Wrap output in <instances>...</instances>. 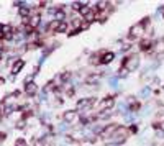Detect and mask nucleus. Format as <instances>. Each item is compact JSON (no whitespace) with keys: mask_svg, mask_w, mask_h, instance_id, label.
I'll list each match as a JSON object with an SVG mask.
<instances>
[{"mask_svg":"<svg viewBox=\"0 0 164 146\" xmlns=\"http://www.w3.org/2000/svg\"><path fill=\"white\" fill-rule=\"evenodd\" d=\"M148 25H149V17H144L143 20H139L136 25H133L131 28H130L128 38H130V40H139V38L144 35V33H146Z\"/></svg>","mask_w":164,"mask_h":146,"instance_id":"f257e3e1","label":"nucleus"},{"mask_svg":"<svg viewBox=\"0 0 164 146\" xmlns=\"http://www.w3.org/2000/svg\"><path fill=\"white\" fill-rule=\"evenodd\" d=\"M138 66H139V56L138 54H128V56H125V58H123L122 66H120V67L127 69L128 72H130V71L138 69Z\"/></svg>","mask_w":164,"mask_h":146,"instance_id":"f03ea898","label":"nucleus"},{"mask_svg":"<svg viewBox=\"0 0 164 146\" xmlns=\"http://www.w3.org/2000/svg\"><path fill=\"white\" fill-rule=\"evenodd\" d=\"M97 103V97H85V98H80L76 105V110L79 112H85V110H92L94 105Z\"/></svg>","mask_w":164,"mask_h":146,"instance_id":"7ed1b4c3","label":"nucleus"},{"mask_svg":"<svg viewBox=\"0 0 164 146\" xmlns=\"http://www.w3.org/2000/svg\"><path fill=\"white\" fill-rule=\"evenodd\" d=\"M128 133L130 131L127 128H122V126H120V128L113 133L112 138L108 140V143L110 144H122V143H125V140L128 138Z\"/></svg>","mask_w":164,"mask_h":146,"instance_id":"20e7f679","label":"nucleus"},{"mask_svg":"<svg viewBox=\"0 0 164 146\" xmlns=\"http://www.w3.org/2000/svg\"><path fill=\"white\" fill-rule=\"evenodd\" d=\"M118 128H120L118 123H110V125H107V126H103V128L100 130V138L105 140V141H108Z\"/></svg>","mask_w":164,"mask_h":146,"instance_id":"39448f33","label":"nucleus"},{"mask_svg":"<svg viewBox=\"0 0 164 146\" xmlns=\"http://www.w3.org/2000/svg\"><path fill=\"white\" fill-rule=\"evenodd\" d=\"M62 120L66 121V123H76V121H80V113L77 110H66L64 113H62Z\"/></svg>","mask_w":164,"mask_h":146,"instance_id":"423d86ee","label":"nucleus"},{"mask_svg":"<svg viewBox=\"0 0 164 146\" xmlns=\"http://www.w3.org/2000/svg\"><path fill=\"white\" fill-rule=\"evenodd\" d=\"M115 105V97L113 95H107L102 98V102L99 103V110L100 112H108L110 108H113Z\"/></svg>","mask_w":164,"mask_h":146,"instance_id":"0eeeda50","label":"nucleus"},{"mask_svg":"<svg viewBox=\"0 0 164 146\" xmlns=\"http://www.w3.org/2000/svg\"><path fill=\"white\" fill-rule=\"evenodd\" d=\"M99 54H100V64H110L115 59L113 51H99Z\"/></svg>","mask_w":164,"mask_h":146,"instance_id":"6e6552de","label":"nucleus"},{"mask_svg":"<svg viewBox=\"0 0 164 146\" xmlns=\"http://www.w3.org/2000/svg\"><path fill=\"white\" fill-rule=\"evenodd\" d=\"M97 15H99V12L95 10V8H90V10L82 17V20H84V23H87V25H92V23L97 20Z\"/></svg>","mask_w":164,"mask_h":146,"instance_id":"1a4fd4ad","label":"nucleus"},{"mask_svg":"<svg viewBox=\"0 0 164 146\" xmlns=\"http://www.w3.org/2000/svg\"><path fill=\"white\" fill-rule=\"evenodd\" d=\"M25 92H26V95L35 97V95H36V92H38V86H36L35 82L28 81V82H25Z\"/></svg>","mask_w":164,"mask_h":146,"instance_id":"9d476101","label":"nucleus"},{"mask_svg":"<svg viewBox=\"0 0 164 146\" xmlns=\"http://www.w3.org/2000/svg\"><path fill=\"white\" fill-rule=\"evenodd\" d=\"M41 23V15L40 13H35V15H31L30 18H28V26H31L33 30H36L38 26H40Z\"/></svg>","mask_w":164,"mask_h":146,"instance_id":"9b49d317","label":"nucleus"},{"mask_svg":"<svg viewBox=\"0 0 164 146\" xmlns=\"http://www.w3.org/2000/svg\"><path fill=\"white\" fill-rule=\"evenodd\" d=\"M153 48H154V41L153 40H141L139 41V49L144 51V53H146V51H151Z\"/></svg>","mask_w":164,"mask_h":146,"instance_id":"f8f14e48","label":"nucleus"},{"mask_svg":"<svg viewBox=\"0 0 164 146\" xmlns=\"http://www.w3.org/2000/svg\"><path fill=\"white\" fill-rule=\"evenodd\" d=\"M99 81H100V74H90V76L85 77L87 86H95V84H99Z\"/></svg>","mask_w":164,"mask_h":146,"instance_id":"ddd939ff","label":"nucleus"},{"mask_svg":"<svg viewBox=\"0 0 164 146\" xmlns=\"http://www.w3.org/2000/svg\"><path fill=\"white\" fill-rule=\"evenodd\" d=\"M23 66H25V61H23V59H17L15 61V64H13V67H12V74H13V76L20 72Z\"/></svg>","mask_w":164,"mask_h":146,"instance_id":"4468645a","label":"nucleus"},{"mask_svg":"<svg viewBox=\"0 0 164 146\" xmlns=\"http://www.w3.org/2000/svg\"><path fill=\"white\" fill-rule=\"evenodd\" d=\"M18 13H20V17H23L25 20H28V18L31 17V15H30V8H25V7H20Z\"/></svg>","mask_w":164,"mask_h":146,"instance_id":"2eb2a0df","label":"nucleus"},{"mask_svg":"<svg viewBox=\"0 0 164 146\" xmlns=\"http://www.w3.org/2000/svg\"><path fill=\"white\" fill-rule=\"evenodd\" d=\"M85 5H87V2H74V3H72V10H77V12H80L82 10V8H84Z\"/></svg>","mask_w":164,"mask_h":146,"instance_id":"dca6fc26","label":"nucleus"},{"mask_svg":"<svg viewBox=\"0 0 164 146\" xmlns=\"http://www.w3.org/2000/svg\"><path fill=\"white\" fill-rule=\"evenodd\" d=\"M64 95L71 98L72 95H74V87H72V86H67V84H64Z\"/></svg>","mask_w":164,"mask_h":146,"instance_id":"f3484780","label":"nucleus"},{"mask_svg":"<svg viewBox=\"0 0 164 146\" xmlns=\"http://www.w3.org/2000/svg\"><path fill=\"white\" fill-rule=\"evenodd\" d=\"M97 12H102V10H107L108 8V2H97V5L94 7Z\"/></svg>","mask_w":164,"mask_h":146,"instance_id":"a211bd4d","label":"nucleus"},{"mask_svg":"<svg viewBox=\"0 0 164 146\" xmlns=\"http://www.w3.org/2000/svg\"><path fill=\"white\" fill-rule=\"evenodd\" d=\"M67 31V23L66 21H59V25L56 28V33H66Z\"/></svg>","mask_w":164,"mask_h":146,"instance_id":"6ab92c4d","label":"nucleus"},{"mask_svg":"<svg viewBox=\"0 0 164 146\" xmlns=\"http://www.w3.org/2000/svg\"><path fill=\"white\" fill-rule=\"evenodd\" d=\"M139 108H141V103L136 100H131V103H130V112H138Z\"/></svg>","mask_w":164,"mask_h":146,"instance_id":"aec40b11","label":"nucleus"},{"mask_svg":"<svg viewBox=\"0 0 164 146\" xmlns=\"http://www.w3.org/2000/svg\"><path fill=\"white\" fill-rule=\"evenodd\" d=\"M67 79H71V72H69V71H64V72H62L61 76H59V81H61L62 84H66Z\"/></svg>","mask_w":164,"mask_h":146,"instance_id":"412c9836","label":"nucleus"},{"mask_svg":"<svg viewBox=\"0 0 164 146\" xmlns=\"http://www.w3.org/2000/svg\"><path fill=\"white\" fill-rule=\"evenodd\" d=\"M57 25H59V21H56V20H53L49 25H48V30L49 31H56V28H57Z\"/></svg>","mask_w":164,"mask_h":146,"instance_id":"4be33fe9","label":"nucleus"},{"mask_svg":"<svg viewBox=\"0 0 164 146\" xmlns=\"http://www.w3.org/2000/svg\"><path fill=\"white\" fill-rule=\"evenodd\" d=\"M15 126H17L18 130H23V128H25V126H26V121L23 120V118H20V120L17 121V125H15Z\"/></svg>","mask_w":164,"mask_h":146,"instance_id":"5701e85b","label":"nucleus"},{"mask_svg":"<svg viewBox=\"0 0 164 146\" xmlns=\"http://www.w3.org/2000/svg\"><path fill=\"white\" fill-rule=\"evenodd\" d=\"M159 120H161V123L164 121V108H162V110H159L158 113H156V121H159Z\"/></svg>","mask_w":164,"mask_h":146,"instance_id":"b1692460","label":"nucleus"},{"mask_svg":"<svg viewBox=\"0 0 164 146\" xmlns=\"http://www.w3.org/2000/svg\"><path fill=\"white\" fill-rule=\"evenodd\" d=\"M15 146H28V143H26V140H23V138H18V140L15 141Z\"/></svg>","mask_w":164,"mask_h":146,"instance_id":"393cba45","label":"nucleus"},{"mask_svg":"<svg viewBox=\"0 0 164 146\" xmlns=\"http://www.w3.org/2000/svg\"><path fill=\"white\" fill-rule=\"evenodd\" d=\"M128 131H130V133H133V135H136V133H138V126H136V125H130Z\"/></svg>","mask_w":164,"mask_h":146,"instance_id":"a878e982","label":"nucleus"},{"mask_svg":"<svg viewBox=\"0 0 164 146\" xmlns=\"http://www.w3.org/2000/svg\"><path fill=\"white\" fill-rule=\"evenodd\" d=\"M128 74V71L127 69H123V67H120V71H118V76H122V77H125Z\"/></svg>","mask_w":164,"mask_h":146,"instance_id":"bb28decb","label":"nucleus"},{"mask_svg":"<svg viewBox=\"0 0 164 146\" xmlns=\"http://www.w3.org/2000/svg\"><path fill=\"white\" fill-rule=\"evenodd\" d=\"M130 48H131V43H125V44H122V51H128Z\"/></svg>","mask_w":164,"mask_h":146,"instance_id":"cd10ccee","label":"nucleus"},{"mask_svg":"<svg viewBox=\"0 0 164 146\" xmlns=\"http://www.w3.org/2000/svg\"><path fill=\"white\" fill-rule=\"evenodd\" d=\"M5 140H7V133H5V131H0V143L5 141Z\"/></svg>","mask_w":164,"mask_h":146,"instance_id":"c85d7f7f","label":"nucleus"},{"mask_svg":"<svg viewBox=\"0 0 164 146\" xmlns=\"http://www.w3.org/2000/svg\"><path fill=\"white\" fill-rule=\"evenodd\" d=\"M3 82H5V79H3V77H0V84H3Z\"/></svg>","mask_w":164,"mask_h":146,"instance_id":"c756f323","label":"nucleus"},{"mask_svg":"<svg viewBox=\"0 0 164 146\" xmlns=\"http://www.w3.org/2000/svg\"><path fill=\"white\" fill-rule=\"evenodd\" d=\"M162 41H164V36H162Z\"/></svg>","mask_w":164,"mask_h":146,"instance_id":"7c9ffc66","label":"nucleus"}]
</instances>
